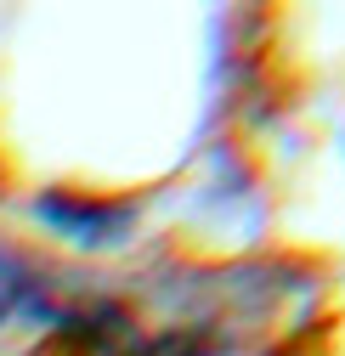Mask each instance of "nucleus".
I'll return each instance as SVG.
<instances>
[{
	"instance_id": "1",
	"label": "nucleus",
	"mask_w": 345,
	"mask_h": 356,
	"mask_svg": "<svg viewBox=\"0 0 345 356\" xmlns=\"http://www.w3.org/2000/svg\"><path fill=\"white\" fill-rule=\"evenodd\" d=\"M6 305H12V300H6V294H0V317H6Z\"/></svg>"
}]
</instances>
